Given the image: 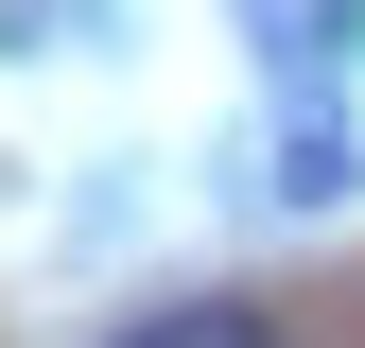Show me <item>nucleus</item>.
Instances as JSON below:
<instances>
[{"label":"nucleus","instance_id":"nucleus-1","mask_svg":"<svg viewBox=\"0 0 365 348\" xmlns=\"http://www.w3.org/2000/svg\"><path fill=\"white\" fill-rule=\"evenodd\" d=\"M105 348H279L261 296H140V314H105Z\"/></svg>","mask_w":365,"mask_h":348}]
</instances>
